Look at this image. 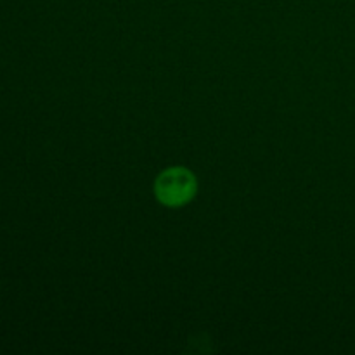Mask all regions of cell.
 Instances as JSON below:
<instances>
[{
  "label": "cell",
  "mask_w": 355,
  "mask_h": 355,
  "mask_svg": "<svg viewBox=\"0 0 355 355\" xmlns=\"http://www.w3.org/2000/svg\"><path fill=\"white\" fill-rule=\"evenodd\" d=\"M198 191V180L191 170L173 166L158 175L155 182V194L165 207L179 208L189 203Z\"/></svg>",
  "instance_id": "cell-1"
}]
</instances>
